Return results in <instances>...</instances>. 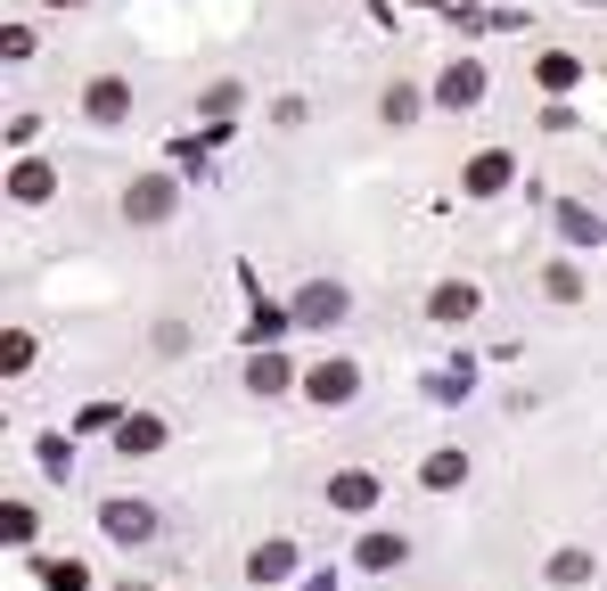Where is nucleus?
Segmentation results:
<instances>
[{
  "instance_id": "dca6fc26",
  "label": "nucleus",
  "mask_w": 607,
  "mask_h": 591,
  "mask_svg": "<svg viewBox=\"0 0 607 591\" xmlns=\"http://www.w3.org/2000/svg\"><path fill=\"white\" fill-rule=\"evenodd\" d=\"M0 370H9V378L33 370V329H0Z\"/></svg>"
},
{
  "instance_id": "9d476101",
  "label": "nucleus",
  "mask_w": 607,
  "mask_h": 591,
  "mask_svg": "<svg viewBox=\"0 0 607 591\" xmlns=\"http://www.w3.org/2000/svg\"><path fill=\"white\" fill-rule=\"evenodd\" d=\"M550 222H558V239H567V247H599V239H607V222H599L583 198H558V214H550Z\"/></svg>"
},
{
  "instance_id": "a878e982",
  "label": "nucleus",
  "mask_w": 607,
  "mask_h": 591,
  "mask_svg": "<svg viewBox=\"0 0 607 591\" xmlns=\"http://www.w3.org/2000/svg\"><path fill=\"white\" fill-rule=\"evenodd\" d=\"M50 9H82V0H50Z\"/></svg>"
},
{
  "instance_id": "f03ea898",
  "label": "nucleus",
  "mask_w": 607,
  "mask_h": 591,
  "mask_svg": "<svg viewBox=\"0 0 607 591\" xmlns=\"http://www.w3.org/2000/svg\"><path fill=\"white\" fill-rule=\"evenodd\" d=\"M304 394H312V403H321V411H345L353 394H362V362H345V353H328V362H312V370H304Z\"/></svg>"
},
{
  "instance_id": "0eeeda50",
  "label": "nucleus",
  "mask_w": 607,
  "mask_h": 591,
  "mask_svg": "<svg viewBox=\"0 0 607 591\" xmlns=\"http://www.w3.org/2000/svg\"><path fill=\"white\" fill-rule=\"evenodd\" d=\"M328 510L370 518V510H378V477H370V469H337V477H328Z\"/></svg>"
},
{
  "instance_id": "f3484780",
  "label": "nucleus",
  "mask_w": 607,
  "mask_h": 591,
  "mask_svg": "<svg viewBox=\"0 0 607 591\" xmlns=\"http://www.w3.org/2000/svg\"><path fill=\"white\" fill-rule=\"evenodd\" d=\"M418 108H427V99H418L411 82H386V99H378V116H386V123H418Z\"/></svg>"
},
{
  "instance_id": "423d86ee",
  "label": "nucleus",
  "mask_w": 607,
  "mask_h": 591,
  "mask_svg": "<svg viewBox=\"0 0 607 591\" xmlns=\"http://www.w3.org/2000/svg\"><path fill=\"white\" fill-rule=\"evenodd\" d=\"M82 116H91V123H123V116H132V82H123V74H91V82H82Z\"/></svg>"
},
{
  "instance_id": "5701e85b",
  "label": "nucleus",
  "mask_w": 607,
  "mask_h": 591,
  "mask_svg": "<svg viewBox=\"0 0 607 591\" xmlns=\"http://www.w3.org/2000/svg\"><path fill=\"white\" fill-rule=\"evenodd\" d=\"M33 50H41V41H33V26H0V58H9V67H26Z\"/></svg>"
},
{
  "instance_id": "a211bd4d",
  "label": "nucleus",
  "mask_w": 607,
  "mask_h": 591,
  "mask_svg": "<svg viewBox=\"0 0 607 591\" xmlns=\"http://www.w3.org/2000/svg\"><path fill=\"white\" fill-rule=\"evenodd\" d=\"M411 551H403V534H370L362 542V567H378V575H386V567H403Z\"/></svg>"
},
{
  "instance_id": "39448f33",
  "label": "nucleus",
  "mask_w": 607,
  "mask_h": 591,
  "mask_svg": "<svg viewBox=\"0 0 607 591\" xmlns=\"http://www.w3.org/2000/svg\"><path fill=\"white\" fill-rule=\"evenodd\" d=\"M509 173H517L509 148H476L468 173H459V189H468V198H500V189H509Z\"/></svg>"
},
{
  "instance_id": "2eb2a0df",
  "label": "nucleus",
  "mask_w": 607,
  "mask_h": 591,
  "mask_svg": "<svg viewBox=\"0 0 607 591\" xmlns=\"http://www.w3.org/2000/svg\"><path fill=\"white\" fill-rule=\"evenodd\" d=\"M427 493H459V484H468V452H427Z\"/></svg>"
},
{
  "instance_id": "f257e3e1",
  "label": "nucleus",
  "mask_w": 607,
  "mask_h": 591,
  "mask_svg": "<svg viewBox=\"0 0 607 591\" xmlns=\"http://www.w3.org/2000/svg\"><path fill=\"white\" fill-rule=\"evenodd\" d=\"M173 206H181V181L173 173H132V181H123V222L149 230V222L173 214Z\"/></svg>"
},
{
  "instance_id": "393cba45",
  "label": "nucleus",
  "mask_w": 607,
  "mask_h": 591,
  "mask_svg": "<svg viewBox=\"0 0 607 591\" xmlns=\"http://www.w3.org/2000/svg\"><path fill=\"white\" fill-rule=\"evenodd\" d=\"M583 575H591V551H558L550 559V583H583Z\"/></svg>"
},
{
  "instance_id": "1a4fd4ad",
  "label": "nucleus",
  "mask_w": 607,
  "mask_h": 591,
  "mask_svg": "<svg viewBox=\"0 0 607 591\" xmlns=\"http://www.w3.org/2000/svg\"><path fill=\"white\" fill-rule=\"evenodd\" d=\"M287 387H304V370L287 353H246V394H287Z\"/></svg>"
},
{
  "instance_id": "6e6552de",
  "label": "nucleus",
  "mask_w": 607,
  "mask_h": 591,
  "mask_svg": "<svg viewBox=\"0 0 607 591\" xmlns=\"http://www.w3.org/2000/svg\"><path fill=\"white\" fill-rule=\"evenodd\" d=\"M115 452H123V460L164 452V419H156V411H123V419H115Z\"/></svg>"
},
{
  "instance_id": "4be33fe9",
  "label": "nucleus",
  "mask_w": 607,
  "mask_h": 591,
  "mask_svg": "<svg viewBox=\"0 0 607 591\" xmlns=\"http://www.w3.org/2000/svg\"><path fill=\"white\" fill-rule=\"evenodd\" d=\"M198 108H205V116H239V108H246V82H214Z\"/></svg>"
},
{
  "instance_id": "4468645a",
  "label": "nucleus",
  "mask_w": 607,
  "mask_h": 591,
  "mask_svg": "<svg viewBox=\"0 0 607 591\" xmlns=\"http://www.w3.org/2000/svg\"><path fill=\"white\" fill-rule=\"evenodd\" d=\"M9 198L17 206H41V198H58V173L41 157H17V173H9Z\"/></svg>"
},
{
  "instance_id": "b1692460",
  "label": "nucleus",
  "mask_w": 607,
  "mask_h": 591,
  "mask_svg": "<svg viewBox=\"0 0 607 591\" xmlns=\"http://www.w3.org/2000/svg\"><path fill=\"white\" fill-rule=\"evenodd\" d=\"M542 288H550L558 304H583V271L575 263H550V280H542Z\"/></svg>"
},
{
  "instance_id": "412c9836",
  "label": "nucleus",
  "mask_w": 607,
  "mask_h": 591,
  "mask_svg": "<svg viewBox=\"0 0 607 591\" xmlns=\"http://www.w3.org/2000/svg\"><path fill=\"white\" fill-rule=\"evenodd\" d=\"M0 534H9V551H26V542H33V510H26V501L0 510Z\"/></svg>"
},
{
  "instance_id": "20e7f679",
  "label": "nucleus",
  "mask_w": 607,
  "mask_h": 591,
  "mask_svg": "<svg viewBox=\"0 0 607 591\" xmlns=\"http://www.w3.org/2000/svg\"><path fill=\"white\" fill-rule=\"evenodd\" d=\"M476 99H485V67L476 58H452L444 74H435V108H452V116H468Z\"/></svg>"
},
{
  "instance_id": "6ab92c4d",
  "label": "nucleus",
  "mask_w": 607,
  "mask_h": 591,
  "mask_svg": "<svg viewBox=\"0 0 607 591\" xmlns=\"http://www.w3.org/2000/svg\"><path fill=\"white\" fill-rule=\"evenodd\" d=\"M41 583L50 591H91V575H82L74 559H41Z\"/></svg>"
},
{
  "instance_id": "f8f14e48",
  "label": "nucleus",
  "mask_w": 607,
  "mask_h": 591,
  "mask_svg": "<svg viewBox=\"0 0 607 591\" xmlns=\"http://www.w3.org/2000/svg\"><path fill=\"white\" fill-rule=\"evenodd\" d=\"M476 304H485V296H476V280H444V288H435L427 296V312H435V321H476Z\"/></svg>"
},
{
  "instance_id": "aec40b11",
  "label": "nucleus",
  "mask_w": 607,
  "mask_h": 591,
  "mask_svg": "<svg viewBox=\"0 0 607 591\" xmlns=\"http://www.w3.org/2000/svg\"><path fill=\"white\" fill-rule=\"evenodd\" d=\"M575 74H583V67H575L567 50H550V58H542V91H575Z\"/></svg>"
},
{
  "instance_id": "7ed1b4c3",
  "label": "nucleus",
  "mask_w": 607,
  "mask_h": 591,
  "mask_svg": "<svg viewBox=\"0 0 607 591\" xmlns=\"http://www.w3.org/2000/svg\"><path fill=\"white\" fill-rule=\"evenodd\" d=\"M287 312H296V329H337L345 312H353V296H345V280H304Z\"/></svg>"
},
{
  "instance_id": "9b49d317",
  "label": "nucleus",
  "mask_w": 607,
  "mask_h": 591,
  "mask_svg": "<svg viewBox=\"0 0 607 591\" xmlns=\"http://www.w3.org/2000/svg\"><path fill=\"white\" fill-rule=\"evenodd\" d=\"M296 575V542H255L246 551V583H287Z\"/></svg>"
},
{
  "instance_id": "ddd939ff",
  "label": "nucleus",
  "mask_w": 607,
  "mask_h": 591,
  "mask_svg": "<svg viewBox=\"0 0 607 591\" xmlns=\"http://www.w3.org/2000/svg\"><path fill=\"white\" fill-rule=\"evenodd\" d=\"M99 518H108L115 542H149V534H156V510H149V501H108Z\"/></svg>"
}]
</instances>
